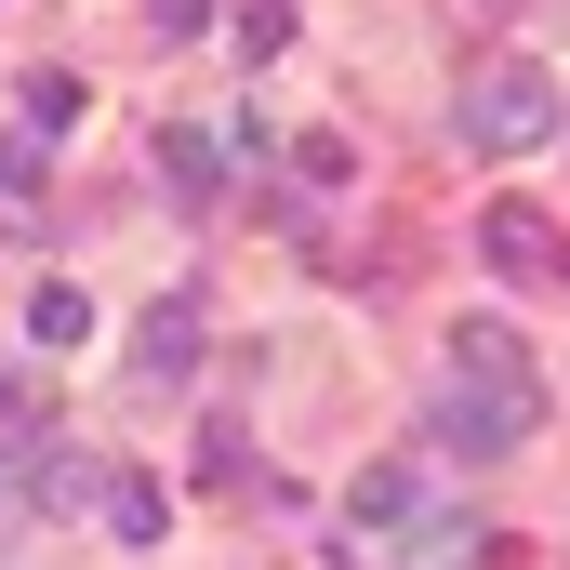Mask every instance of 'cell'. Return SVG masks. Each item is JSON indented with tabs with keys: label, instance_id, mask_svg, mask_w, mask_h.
I'll use <instances>...</instances> for the list:
<instances>
[{
	"label": "cell",
	"instance_id": "6",
	"mask_svg": "<svg viewBox=\"0 0 570 570\" xmlns=\"http://www.w3.org/2000/svg\"><path fill=\"white\" fill-rule=\"evenodd\" d=\"M478 253H491L504 279H544V266H558V239H544L531 199H491V213H478Z\"/></svg>",
	"mask_w": 570,
	"mask_h": 570
},
{
	"label": "cell",
	"instance_id": "16",
	"mask_svg": "<svg viewBox=\"0 0 570 570\" xmlns=\"http://www.w3.org/2000/svg\"><path fill=\"white\" fill-rule=\"evenodd\" d=\"M146 40H199V0H146Z\"/></svg>",
	"mask_w": 570,
	"mask_h": 570
},
{
	"label": "cell",
	"instance_id": "14",
	"mask_svg": "<svg viewBox=\"0 0 570 570\" xmlns=\"http://www.w3.org/2000/svg\"><path fill=\"white\" fill-rule=\"evenodd\" d=\"M478 558V531H464V518H425V531H412V570H464Z\"/></svg>",
	"mask_w": 570,
	"mask_h": 570
},
{
	"label": "cell",
	"instance_id": "17",
	"mask_svg": "<svg viewBox=\"0 0 570 570\" xmlns=\"http://www.w3.org/2000/svg\"><path fill=\"white\" fill-rule=\"evenodd\" d=\"M558 279H570V253H558Z\"/></svg>",
	"mask_w": 570,
	"mask_h": 570
},
{
	"label": "cell",
	"instance_id": "11",
	"mask_svg": "<svg viewBox=\"0 0 570 570\" xmlns=\"http://www.w3.org/2000/svg\"><path fill=\"white\" fill-rule=\"evenodd\" d=\"M27 491H40V504H107V464H94V451H40Z\"/></svg>",
	"mask_w": 570,
	"mask_h": 570
},
{
	"label": "cell",
	"instance_id": "2",
	"mask_svg": "<svg viewBox=\"0 0 570 570\" xmlns=\"http://www.w3.org/2000/svg\"><path fill=\"white\" fill-rule=\"evenodd\" d=\"M451 385H478L518 438H544V372H531V345H518L504 318H464V332H451Z\"/></svg>",
	"mask_w": 570,
	"mask_h": 570
},
{
	"label": "cell",
	"instance_id": "3",
	"mask_svg": "<svg viewBox=\"0 0 570 570\" xmlns=\"http://www.w3.org/2000/svg\"><path fill=\"white\" fill-rule=\"evenodd\" d=\"M425 464H358L345 478V544H372V531H425Z\"/></svg>",
	"mask_w": 570,
	"mask_h": 570
},
{
	"label": "cell",
	"instance_id": "13",
	"mask_svg": "<svg viewBox=\"0 0 570 570\" xmlns=\"http://www.w3.org/2000/svg\"><path fill=\"white\" fill-rule=\"evenodd\" d=\"M292 173H305V186H345V173H358V146H345V134H292Z\"/></svg>",
	"mask_w": 570,
	"mask_h": 570
},
{
	"label": "cell",
	"instance_id": "12",
	"mask_svg": "<svg viewBox=\"0 0 570 570\" xmlns=\"http://www.w3.org/2000/svg\"><path fill=\"white\" fill-rule=\"evenodd\" d=\"M67 120H80V67H40L27 80V134H67Z\"/></svg>",
	"mask_w": 570,
	"mask_h": 570
},
{
	"label": "cell",
	"instance_id": "10",
	"mask_svg": "<svg viewBox=\"0 0 570 570\" xmlns=\"http://www.w3.org/2000/svg\"><path fill=\"white\" fill-rule=\"evenodd\" d=\"M107 531H120V544H159V531H173V491H159V478H107Z\"/></svg>",
	"mask_w": 570,
	"mask_h": 570
},
{
	"label": "cell",
	"instance_id": "15",
	"mask_svg": "<svg viewBox=\"0 0 570 570\" xmlns=\"http://www.w3.org/2000/svg\"><path fill=\"white\" fill-rule=\"evenodd\" d=\"M292 40V0H239V53H253V67H266V53H279Z\"/></svg>",
	"mask_w": 570,
	"mask_h": 570
},
{
	"label": "cell",
	"instance_id": "7",
	"mask_svg": "<svg viewBox=\"0 0 570 570\" xmlns=\"http://www.w3.org/2000/svg\"><path fill=\"white\" fill-rule=\"evenodd\" d=\"M159 186H173L186 213H213V199H226V146L213 134H159Z\"/></svg>",
	"mask_w": 570,
	"mask_h": 570
},
{
	"label": "cell",
	"instance_id": "4",
	"mask_svg": "<svg viewBox=\"0 0 570 570\" xmlns=\"http://www.w3.org/2000/svg\"><path fill=\"white\" fill-rule=\"evenodd\" d=\"M199 372V292H159L134 318V385H186Z\"/></svg>",
	"mask_w": 570,
	"mask_h": 570
},
{
	"label": "cell",
	"instance_id": "8",
	"mask_svg": "<svg viewBox=\"0 0 570 570\" xmlns=\"http://www.w3.org/2000/svg\"><path fill=\"white\" fill-rule=\"evenodd\" d=\"M27 332H40V358H67V345L94 332V292H80V279H40V292H27Z\"/></svg>",
	"mask_w": 570,
	"mask_h": 570
},
{
	"label": "cell",
	"instance_id": "9",
	"mask_svg": "<svg viewBox=\"0 0 570 570\" xmlns=\"http://www.w3.org/2000/svg\"><path fill=\"white\" fill-rule=\"evenodd\" d=\"M53 399H40V385H0V464H40V451H53Z\"/></svg>",
	"mask_w": 570,
	"mask_h": 570
},
{
	"label": "cell",
	"instance_id": "1",
	"mask_svg": "<svg viewBox=\"0 0 570 570\" xmlns=\"http://www.w3.org/2000/svg\"><path fill=\"white\" fill-rule=\"evenodd\" d=\"M558 120H570V94H558V67H531V53H478L464 94H451V134L478 159H531Z\"/></svg>",
	"mask_w": 570,
	"mask_h": 570
},
{
	"label": "cell",
	"instance_id": "5",
	"mask_svg": "<svg viewBox=\"0 0 570 570\" xmlns=\"http://www.w3.org/2000/svg\"><path fill=\"white\" fill-rule=\"evenodd\" d=\"M425 438H438V451H451V464H504V451H518V425H504V412H491L478 385H438Z\"/></svg>",
	"mask_w": 570,
	"mask_h": 570
}]
</instances>
